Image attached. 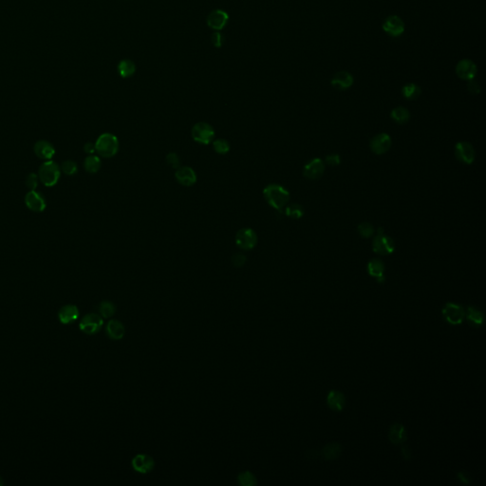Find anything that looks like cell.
I'll return each mask as SVG.
<instances>
[{"label":"cell","mask_w":486,"mask_h":486,"mask_svg":"<svg viewBox=\"0 0 486 486\" xmlns=\"http://www.w3.org/2000/svg\"><path fill=\"white\" fill-rule=\"evenodd\" d=\"M263 197L267 204L274 209L282 211L290 201V193L279 185H270L263 190Z\"/></svg>","instance_id":"obj_1"},{"label":"cell","mask_w":486,"mask_h":486,"mask_svg":"<svg viewBox=\"0 0 486 486\" xmlns=\"http://www.w3.org/2000/svg\"><path fill=\"white\" fill-rule=\"evenodd\" d=\"M95 149L103 158L114 157L119 151V140L111 133H103L95 142Z\"/></svg>","instance_id":"obj_2"},{"label":"cell","mask_w":486,"mask_h":486,"mask_svg":"<svg viewBox=\"0 0 486 486\" xmlns=\"http://www.w3.org/2000/svg\"><path fill=\"white\" fill-rule=\"evenodd\" d=\"M38 178L39 181L47 187H52L57 185L60 175H61V169L60 166L53 161H46L43 162L38 170Z\"/></svg>","instance_id":"obj_3"},{"label":"cell","mask_w":486,"mask_h":486,"mask_svg":"<svg viewBox=\"0 0 486 486\" xmlns=\"http://www.w3.org/2000/svg\"><path fill=\"white\" fill-rule=\"evenodd\" d=\"M372 250L381 255H392L395 250V242L391 236L384 234V229L379 228L377 235L372 241Z\"/></svg>","instance_id":"obj_4"},{"label":"cell","mask_w":486,"mask_h":486,"mask_svg":"<svg viewBox=\"0 0 486 486\" xmlns=\"http://www.w3.org/2000/svg\"><path fill=\"white\" fill-rule=\"evenodd\" d=\"M191 134L194 141L206 145L214 141L215 129L208 123L200 122L193 126Z\"/></svg>","instance_id":"obj_5"},{"label":"cell","mask_w":486,"mask_h":486,"mask_svg":"<svg viewBox=\"0 0 486 486\" xmlns=\"http://www.w3.org/2000/svg\"><path fill=\"white\" fill-rule=\"evenodd\" d=\"M104 325L103 317L100 314L91 313L86 314L79 323V329L88 335H94Z\"/></svg>","instance_id":"obj_6"},{"label":"cell","mask_w":486,"mask_h":486,"mask_svg":"<svg viewBox=\"0 0 486 486\" xmlns=\"http://www.w3.org/2000/svg\"><path fill=\"white\" fill-rule=\"evenodd\" d=\"M441 314L445 321L451 325H461L465 318L464 309L455 303H446L442 308Z\"/></svg>","instance_id":"obj_7"},{"label":"cell","mask_w":486,"mask_h":486,"mask_svg":"<svg viewBox=\"0 0 486 486\" xmlns=\"http://www.w3.org/2000/svg\"><path fill=\"white\" fill-rule=\"evenodd\" d=\"M235 244L242 250H252L257 244V235L251 228H242L235 235Z\"/></svg>","instance_id":"obj_8"},{"label":"cell","mask_w":486,"mask_h":486,"mask_svg":"<svg viewBox=\"0 0 486 486\" xmlns=\"http://www.w3.org/2000/svg\"><path fill=\"white\" fill-rule=\"evenodd\" d=\"M382 28L390 36L398 37L405 32V23L398 16H390L384 20Z\"/></svg>","instance_id":"obj_9"},{"label":"cell","mask_w":486,"mask_h":486,"mask_svg":"<svg viewBox=\"0 0 486 486\" xmlns=\"http://www.w3.org/2000/svg\"><path fill=\"white\" fill-rule=\"evenodd\" d=\"M133 469L140 474H148L155 468L154 459L147 454H137L131 461Z\"/></svg>","instance_id":"obj_10"},{"label":"cell","mask_w":486,"mask_h":486,"mask_svg":"<svg viewBox=\"0 0 486 486\" xmlns=\"http://www.w3.org/2000/svg\"><path fill=\"white\" fill-rule=\"evenodd\" d=\"M25 204H26V206L31 211L35 212V213H41L47 207L46 200L36 190H30L26 194V196H25Z\"/></svg>","instance_id":"obj_11"},{"label":"cell","mask_w":486,"mask_h":486,"mask_svg":"<svg viewBox=\"0 0 486 486\" xmlns=\"http://www.w3.org/2000/svg\"><path fill=\"white\" fill-rule=\"evenodd\" d=\"M455 155L457 159L465 164H472L475 161V150L469 142L460 141L455 146Z\"/></svg>","instance_id":"obj_12"},{"label":"cell","mask_w":486,"mask_h":486,"mask_svg":"<svg viewBox=\"0 0 486 486\" xmlns=\"http://www.w3.org/2000/svg\"><path fill=\"white\" fill-rule=\"evenodd\" d=\"M456 74L463 80H472L477 74V66L472 60L463 59L456 66Z\"/></svg>","instance_id":"obj_13"},{"label":"cell","mask_w":486,"mask_h":486,"mask_svg":"<svg viewBox=\"0 0 486 486\" xmlns=\"http://www.w3.org/2000/svg\"><path fill=\"white\" fill-rule=\"evenodd\" d=\"M370 149L377 155H382L388 152L392 146V138L386 133L378 134L370 141Z\"/></svg>","instance_id":"obj_14"},{"label":"cell","mask_w":486,"mask_h":486,"mask_svg":"<svg viewBox=\"0 0 486 486\" xmlns=\"http://www.w3.org/2000/svg\"><path fill=\"white\" fill-rule=\"evenodd\" d=\"M325 171V162L321 159H314L309 162L303 169V175L309 180L319 179Z\"/></svg>","instance_id":"obj_15"},{"label":"cell","mask_w":486,"mask_h":486,"mask_svg":"<svg viewBox=\"0 0 486 486\" xmlns=\"http://www.w3.org/2000/svg\"><path fill=\"white\" fill-rule=\"evenodd\" d=\"M228 21L229 15L222 10H214L207 17V25L215 31L222 30L227 25Z\"/></svg>","instance_id":"obj_16"},{"label":"cell","mask_w":486,"mask_h":486,"mask_svg":"<svg viewBox=\"0 0 486 486\" xmlns=\"http://www.w3.org/2000/svg\"><path fill=\"white\" fill-rule=\"evenodd\" d=\"M79 315H80V312H79L78 307L75 305H72V304H67L63 307H61V309L58 311V314H57L60 323H62L64 325H69V324L74 323L75 321H77Z\"/></svg>","instance_id":"obj_17"},{"label":"cell","mask_w":486,"mask_h":486,"mask_svg":"<svg viewBox=\"0 0 486 486\" xmlns=\"http://www.w3.org/2000/svg\"><path fill=\"white\" fill-rule=\"evenodd\" d=\"M178 183L184 186H192L197 182V174L189 166H180L175 173Z\"/></svg>","instance_id":"obj_18"},{"label":"cell","mask_w":486,"mask_h":486,"mask_svg":"<svg viewBox=\"0 0 486 486\" xmlns=\"http://www.w3.org/2000/svg\"><path fill=\"white\" fill-rule=\"evenodd\" d=\"M33 151L37 157L44 161H50L55 154L54 146L49 141L44 140L35 142Z\"/></svg>","instance_id":"obj_19"},{"label":"cell","mask_w":486,"mask_h":486,"mask_svg":"<svg viewBox=\"0 0 486 486\" xmlns=\"http://www.w3.org/2000/svg\"><path fill=\"white\" fill-rule=\"evenodd\" d=\"M389 440L394 445H403L408 440V432L401 423L392 425L389 431Z\"/></svg>","instance_id":"obj_20"},{"label":"cell","mask_w":486,"mask_h":486,"mask_svg":"<svg viewBox=\"0 0 486 486\" xmlns=\"http://www.w3.org/2000/svg\"><path fill=\"white\" fill-rule=\"evenodd\" d=\"M330 84L332 87L339 91L347 90L353 84V76L347 71H338L333 75Z\"/></svg>","instance_id":"obj_21"},{"label":"cell","mask_w":486,"mask_h":486,"mask_svg":"<svg viewBox=\"0 0 486 486\" xmlns=\"http://www.w3.org/2000/svg\"><path fill=\"white\" fill-rule=\"evenodd\" d=\"M106 333L112 340H121L126 334V328L121 321L111 319L106 327Z\"/></svg>","instance_id":"obj_22"},{"label":"cell","mask_w":486,"mask_h":486,"mask_svg":"<svg viewBox=\"0 0 486 486\" xmlns=\"http://www.w3.org/2000/svg\"><path fill=\"white\" fill-rule=\"evenodd\" d=\"M327 404L333 411H342L346 406L345 396L338 391H330L327 396Z\"/></svg>","instance_id":"obj_23"},{"label":"cell","mask_w":486,"mask_h":486,"mask_svg":"<svg viewBox=\"0 0 486 486\" xmlns=\"http://www.w3.org/2000/svg\"><path fill=\"white\" fill-rule=\"evenodd\" d=\"M368 272L370 277L376 278L378 282H383L385 280V265L382 260L377 258L370 260L368 264Z\"/></svg>","instance_id":"obj_24"},{"label":"cell","mask_w":486,"mask_h":486,"mask_svg":"<svg viewBox=\"0 0 486 486\" xmlns=\"http://www.w3.org/2000/svg\"><path fill=\"white\" fill-rule=\"evenodd\" d=\"M465 317H466V319L469 322L471 326H474V327L482 326L484 323V320H485L484 314L474 307L467 308V311L465 312Z\"/></svg>","instance_id":"obj_25"},{"label":"cell","mask_w":486,"mask_h":486,"mask_svg":"<svg viewBox=\"0 0 486 486\" xmlns=\"http://www.w3.org/2000/svg\"><path fill=\"white\" fill-rule=\"evenodd\" d=\"M135 71H136V65L129 59L122 60L118 64V72L122 78L131 77L135 73Z\"/></svg>","instance_id":"obj_26"},{"label":"cell","mask_w":486,"mask_h":486,"mask_svg":"<svg viewBox=\"0 0 486 486\" xmlns=\"http://www.w3.org/2000/svg\"><path fill=\"white\" fill-rule=\"evenodd\" d=\"M342 452V447L338 443H329L323 447L321 450V455L325 460L331 461L337 459Z\"/></svg>","instance_id":"obj_27"},{"label":"cell","mask_w":486,"mask_h":486,"mask_svg":"<svg viewBox=\"0 0 486 486\" xmlns=\"http://www.w3.org/2000/svg\"><path fill=\"white\" fill-rule=\"evenodd\" d=\"M84 167L87 172L95 174L101 168V159L95 155H90L85 159Z\"/></svg>","instance_id":"obj_28"},{"label":"cell","mask_w":486,"mask_h":486,"mask_svg":"<svg viewBox=\"0 0 486 486\" xmlns=\"http://www.w3.org/2000/svg\"><path fill=\"white\" fill-rule=\"evenodd\" d=\"M402 93L404 95V97L408 100H416L420 97V95L422 93V91L418 85L410 83V84H408V85L403 87Z\"/></svg>","instance_id":"obj_29"},{"label":"cell","mask_w":486,"mask_h":486,"mask_svg":"<svg viewBox=\"0 0 486 486\" xmlns=\"http://www.w3.org/2000/svg\"><path fill=\"white\" fill-rule=\"evenodd\" d=\"M391 116H392V120L398 124H406L410 119L409 111L406 108H403V107H398V108L392 110Z\"/></svg>","instance_id":"obj_30"},{"label":"cell","mask_w":486,"mask_h":486,"mask_svg":"<svg viewBox=\"0 0 486 486\" xmlns=\"http://www.w3.org/2000/svg\"><path fill=\"white\" fill-rule=\"evenodd\" d=\"M98 310H99V313H100V315L103 317V318H110L112 317L115 313H116V306L113 302L111 301H109V300H105L103 302H101L98 306Z\"/></svg>","instance_id":"obj_31"},{"label":"cell","mask_w":486,"mask_h":486,"mask_svg":"<svg viewBox=\"0 0 486 486\" xmlns=\"http://www.w3.org/2000/svg\"><path fill=\"white\" fill-rule=\"evenodd\" d=\"M237 484L241 486H255L257 485V480L251 471H244L238 474Z\"/></svg>","instance_id":"obj_32"},{"label":"cell","mask_w":486,"mask_h":486,"mask_svg":"<svg viewBox=\"0 0 486 486\" xmlns=\"http://www.w3.org/2000/svg\"><path fill=\"white\" fill-rule=\"evenodd\" d=\"M284 213L289 218L298 220L304 216L305 211H304V208L300 204H293L285 207Z\"/></svg>","instance_id":"obj_33"},{"label":"cell","mask_w":486,"mask_h":486,"mask_svg":"<svg viewBox=\"0 0 486 486\" xmlns=\"http://www.w3.org/2000/svg\"><path fill=\"white\" fill-rule=\"evenodd\" d=\"M60 169L64 174H66L68 176H73L78 171V166H77L75 162H73L71 160H68V161H65L62 162Z\"/></svg>","instance_id":"obj_34"},{"label":"cell","mask_w":486,"mask_h":486,"mask_svg":"<svg viewBox=\"0 0 486 486\" xmlns=\"http://www.w3.org/2000/svg\"><path fill=\"white\" fill-rule=\"evenodd\" d=\"M213 147H214V150L219 153V154H221V155H225L229 152L230 150V144L229 142L224 140V139H217L215 141H213Z\"/></svg>","instance_id":"obj_35"},{"label":"cell","mask_w":486,"mask_h":486,"mask_svg":"<svg viewBox=\"0 0 486 486\" xmlns=\"http://www.w3.org/2000/svg\"><path fill=\"white\" fill-rule=\"evenodd\" d=\"M357 230H358V233L360 234L361 236L366 237V238H369L374 234V228L369 222H363V223L359 224L357 227Z\"/></svg>","instance_id":"obj_36"},{"label":"cell","mask_w":486,"mask_h":486,"mask_svg":"<svg viewBox=\"0 0 486 486\" xmlns=\"http://www.w3.org/2000/svg\"><path fill=\"white\" fill-rule=\"evenodd\" d=\"M39 183V178L38 175L35 173H31L28 175L26 179V185L30 190H36Z\"/></svg>","instance_id":"obj_37"},{"label":"cell","mask_w":486,"mask_h":486,"mask_svg":"<svg viewBox=\"0 0 486 486\" xmlns=\"http://www.w3.org/2000/svg\"><path fill=\"white\" fill-rule=\"evenodd\" d=\"M166 162L169 166H171L172 168H176L178 169L180 167V164H181V160L180 158L178 156V154L174 153V152H171L169 154H167L166 156Z\"/></svg>","instance_id":"obj_38"},{"label":"cell","mask_w":486,"mask_h":486,"mask_svg":"<svg viewBox=\"0 0 486 486\" xmlns=\"http://www.w3.org/2000/svg\"><path fill=\"white\" fill-rule=\"evenodd\" d=\"M246 259L247 258H246V256L243 254L237 253V254H235V255H233V257H232V263H233L234 266L239 268V267H242L245 264Z\"/></svg>","instance_id":"obj_39"},{"label":"cell","mask_w":486,"mask_h":486,"mask_svg":"<svg viewBox=\"0 0 486 486\" xmlns=\"http://www.w3.org/2000/svg\"><path fill=\"white\" fill-rule=\"evenodd\" d=\"M326 163L328 165H330V166H336V165H339L341 160H340V156L338 154H329L327 157H326Z\"/></svg>","instance_id":"obj_40"},{"label":"cell","mask_w":486,"mask_h":486,"mask_svg":"<svg viewBox=\"0 0 486 486\" xmlns=\"http://www.w3.org/2000/svg\"><path fill=\"white\" fill-rule=\"evenodd\" d=\"M467 88H468V91L470 92L471 93H473V94H478V93H481V87L478 84V82L474 81V79L469 80V83L467 85Z\"/></svg>","instance_id":"obj_41"},{"label":"cell","mask_w":486,"mask_h":486,"mask_svg":"<svg viewBox=\"0 0 486 486\" xmlns=\"http://www.w3.org/2000/svg\"><path fill=\"white\" fill-rule=\"evenodd\" d=\"M212 43H213L214 47H221L222 43H223V38H222V35H221L220 32H216L213 33V35H212Z\"/></svg>","instance_id":"obj_42"},{"label":"cell","mask_w":486,"mask_h":486,"mask_svg":"<svg viewBox=\"0 0 486 486\" xmlns=\"http://www.w3.org/2000/svg\"><path fill=\"white\" fill-rule=\"evenodd\" d=\"M84 150L87 154H90V155H93L96 151L95 149V143H93V142H87L85 145H84Z\"/></svg>","instance_id":"obj_43"},{"label":"cell","mask_w":486,"mask_h":486,"mask_svg":"<svg viewBox=\"0 0 486 486\" xmlns=\"http://www.w3.org/2000/svg\"><path fill=\"white\" fill-rule=\"evenodd\" d=\"M402 454L404 456V458L407 460L411 459V451L408 446H405V445L402 446Z\"/></svg>","instance_id":"obj_44"},{"label":"cell","mask_w":486,"mask_h":486,"mask_svg":"<svg viewBox=\"0 0 486 486\" xmlns=\"http://www.w3.org/2000/svg\"><path fill=\"white\" fill-rule=\"evenodd\" d=\"M458 478H459V480H460L463 484H464V485H467V484L469 483V479H468V478L466 477V475H465L464 473H463V472H461V473H459V474H458Z\"/></svg>","instance_id":"obj_45"},{"label":"cell","mask_w":486,"mask_h":486,"mask_svg":"<svg viewBox=\"0 0 486 486\" xmlns=\"http://www.w3.org/2000/svg\"><path fill=\"white\" fill-rule=\"evenodd\" d=\"M4 485V481H3V478L0 476V486H3Z\"/></svg>","instance_id":"obj_46"}]
</instances>
